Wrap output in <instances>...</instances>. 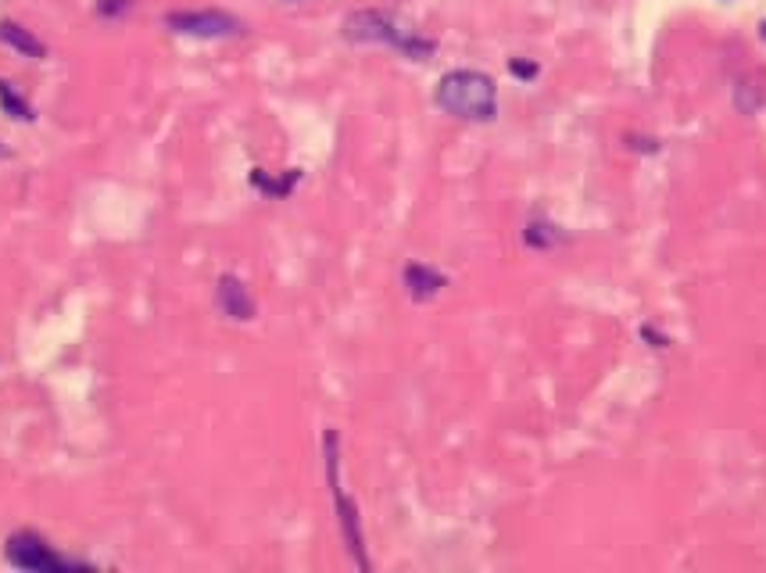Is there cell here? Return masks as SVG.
Returning a JSON list of instances; mask_svg holds the SVG:
<instances>
[{
    "label": "cell",
    "mask_w": 766,
    "mask_h": 573,
    "mask_svg": "<svg viewBox=\"0 0 766 573\" xmlns=\"http://www.w3.org/2000/svg\"><path fill=\"white\" fill-rule=\"evenodd\" d=\"M437 108L466 122H491L498 115V87L484 72L459 68V72L441 76V83H437Z\"/></svg>",
    "instance_id": "cell-1"
},
{
    "label": "cell",
    "mask_w": 766,
    "mask_h": 573,
    "mask_svg": "<svg viewBox=\"0 0 766 573\" xmlns=\"http://www.w3.org/2000/svg\"><path fill=\"white\" fill-rule=\"evenodd\" d=\"M345 36L354 40V44H387L416 61L433 54V40H423L416 33L402 30V25L391 15H383V11H354V15H348V22H345Z\"/></svg>",
    "instance_id": "cell-2"
},
{
    "label": "cell",
    "mask_w": 766,
    "mask_h": 573,
    "mask_svg": "<svg viewBox=\"0 0 766 573\" xmlns=\"http://www.w3.org/2000/svg\"><path fill=\"white\" fill-rule=\"evenodd\" d=\"M8 559L11 566L19 570H30V573H50V570H83V563H68V559L54 555L50 544L40 538V535H30V530H22V535L8 538Z\"/></svg>",
    "instance_id": "cell-3"
},
{
    "label": "cell",
    "mask_w": 766,
    "mask_h": 573,
    "mask_svg": "<svg viewBox=\"0 0 766 573\" xmlns=\"http://www.w3.org/2000/svg\"><path fill=\"white\" fill-rule=\"evenodd\" d=\"M326 459H330V487H334V498H337V516H340V530H345V541L354 555V563L362 570H369V559H365V544H362V530H359V509L354 502L340 491L337 484V434L330 430L326 434Z\"/></svg>",
    "instance_id": "cell-4"
},
{
    "label": "cell",
    "mask_w": 766,
    "mask_h": 573,
    "mask_svg": "<svg viewBox=\"0 0 766 573\" xmlns=\"http://www.w3.org/2000/svg\"><path fill=\"white\" fill-rule=\"evenodd\" d=\"M166 25L180 36H201V40H223L237 36L240 22L226 11H172L166 15Z\"/></svg>",
    "instance_id": "cell-5"
},
{
    "label": "cell",
    "mask_w": 766,
    "mask_h": 573,
    "mask_svg": "<svg viewBox=\"0 0 766 573\" xmlns=\"http://www.w3.org/2000/svg\"><path fill=\"white\" fill-rule=\"evenodd\" d=\"M218 308H223L226 316L237 319V323L255 319V302H251L248 286H244L237 277H223V280H218Z\"/></svg>",
    "instance_id": "cell-6"
},
{
    "label": "cell",
    "mask_w": 766,
    "mask_h": 573,
    "mask_svg": "<svg viewBox=\"0 0 766 573\" xmlns=\"http://www.w3.org/2000/svg\"><path fill=\"white\" fill-rule=\"evenodd\" d=\"M444 283L448 280L430 266H423V262L405 266V286H408V294H413V302H430V297L441 294Z\"/></svg>",
    "instance_id": "cell-7"
},
{
    "label": "cell",
    "mask_w": 766,
    "mask_h": 573,
    "mask_svg": "<svg viewBox=\"0 0 766 573\" xmlns=\"http://www.w3.org/2000/svg\"><path fill=\"white\" fill-rule=\"evenodd\" d=\"M0 40H4L8 47H15L19 54H25V58H47V47L19 22H0Z\"/></svg>",
    "instance_id": "cell-8"
},
{
    "label": "cell",
    "mask_w": 766,
    "mask_h": 573,
    "mask_svg": "<svg viewBox=\"0 0 766 573\" xmlns=\"http://www.w3.org/2000/svg\"><path fill=\"white\" fill-rule=\"evenodd\" d=\"M0 108L11 115V119H19V122H33V108L25 104L15 90H11L8 83H0Z\"/></svg>",
    "instance_id": "cell-9"
},
{
    "label": "cell",
    "mask_w": 766,
    "mask_h": 573,
    "mask_svg": "<svg viewBox=\"0 0 766 573\" xmlns=\"http://www.w3.org/2000/svg\"><path fill=\"white\" fill-rule=\"evenodd\" d=\"M251 183H255V187H262L269 198H283V194H291V187L297 183V169H294L291 176H286V180H280V183H277V180H269V176H266L262 169H255V172H251Z\"/></svg>",
    "instance_id": "cell-10"
},
{
    "label": "cell",
    "mask_w": 766,
    "mask_h": 573,
    "mask_svg": "<svg viewBox=\"0 0 766 573\" xmlns=\"http://www.w3.org/2000/svg\"><path fill=\"white\" fill-rule=\"evenodd\" d=\"M555 240H559V234H552L549 223H530L527 226V244H530V248H552Z\"/></svg>",
    "instance_id": "cell-11"
},
{
    "label": "cell",
    "mask_w": 766,
    "mask_h": 573,
    "mask_svg": "<svg viewBox=\"0 0 766 573\" xmlns=\"http://www.w3.org/2000/svg\"><path fill=\"white\" fill-rule=\"evenodd\" d=\"M98 11H101L104 19H112V15H126V11H129V0H101Z\"/></svg>",
    "instance_id": "cell-12"
},
{
    "label": "cell",
    "mask_w": 766,
    "mask_h": 573,
    "mask_svg": "<svg viewBox=\"0 0 766 573\" xmlns=\"http://www.w3.org/2000/svg\"><path fill=\"white\" fill-rule=\"evenodd\" d=\"M509 68H512V76H519V79H533V76H538V65H530V61H519V58H516Z\"/></svg>",
    "instance_id": "cell-13"
}]
</instances>
